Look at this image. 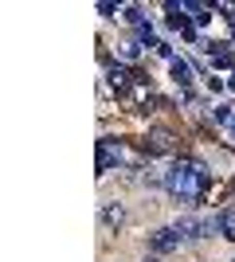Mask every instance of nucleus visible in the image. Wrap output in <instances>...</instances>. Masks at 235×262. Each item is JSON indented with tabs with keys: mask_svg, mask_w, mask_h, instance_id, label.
Instances as JSON below:
<instances>
[{
	"mask_svg": "<svg viewBox=\"0 0 235 262\" xmlns=\"http://www.w3.org/2000/svg\"><path fill=\"white\" fill-rule=\"evenodd\" d=\"M165 188L180 200H204V192H208V168L200 161H177L165 172Z\"/></svg>",
	"mask_w": 235,
	"mask_h": 262,
	"instance_id": "obj_1",
	"label": "nucleus"
},
{
	"mask_svg": "<svg viewBox=\"0 0 235 262\" xmlns=\"http://www.w3.org/2000/svg\"><path fill=\"white\" fill-rule=\"evenodd\" d=\"M173 227L180 231V239H204V235H212L216 219H196V215H180Z\"/></svg>",
	"mask_w": 235,
	"mask_h": 262,
	"instance_id": "obj_2",
	"label": "nucleus"
},
{
	"mask_svg": "<svg viewBox=\"0 0 235 262\" xmlns=\"http://www.w3.org/2000/svg\"><path fill=\"white\" fill-rule=\"evenodd\" d=\"M149 247H153L157 254L177 251V247H180V231H177V227H161V231H153V235H149Z\"/></svg>",
	"mask_w": 235,
	"mask_h": 262,
	"instance_id": "obj_3",
	"label": "nucleus"
},
{
	"mask_svg": "<svg viewBox=\"0 0 235 262\" xmlns=\"http://www.w3.org/2000/svg\"><path fill=\"white\" fill-rule=\"evenodd\" d=\"M125 153H122V145H114V141H98V172H110L114 164H122Z\"/></svg>",
	"mask_w": 235,
	"mask_h": 262,
	"instance_id": "obj_4",
	"label": "nucleus"
},
{
	"mask_svg": "<svg viewBox=\"0 0 235 262\" xmlns=\"http://www.w3.org/2000/svg\"><path fill=\"white\" fill-rule=\"evenodd\" d=\"M216 231H220L224 239L235 243V208H224L220 215H216Z\"/></svg>",
	"mask_w": 235,
	"mask_h": 262,
	"instance_id": "obj_5",
	"label": "nucleus"
},
{
	"mask_svg": "<svg viewBox=\"0 0 235 262\" xmlns=\"http://www.w3.org/2000/svg\"><path fill=\"white\" fill-rule=\"evenodd\" d=\"M216 51H212V67H220V71H227V67H231L235 71V55L227 51V43H212Z\"/></svg>",
	"mask_w": 235,
	"mask_h": 262,
	"instance_id": "obj_6",
	"label": "nucleus"
},
{
	"mask_svg": "<svg viewBox=\"0 0 235 262\" xmlns=\"http://www.w3.org/2000/svg\"><path fill=\"white\" fill-rule=\"evenodd\" d=\"M106 78H110V86H114V90H130V78H134V75H130V71H125L122 63H114Z\"/></svg>",
	"mask_w": 235,
	"mask_h": 262,
	"instance_id": "obj_7",
	"label": "nucleus"
},
{
	"mask_svg": "<svg viewBox=\"0 0 235 262\" xmlns=\"http://www.w3.org/2000/svg\"><path fill=\"white\" fill-rule=\"evenodd\" d=\"M149 153H173V137H168L165 129H153V137H149Z\"/></svg>",
	"mask_w": 235,
	"mask_h": 262,
	"instance_id": "obj_8",
	"label": "nucleus"
},
{
	"mask_svg": "<svg viewBox=\"0 0 235 262\" xmlns=\"http://www.w3.org/2000/svg\"><path fill=\"white\" fill-rule=\"evenodd\" d=\"M173 78H177L180 86H188L192 82V67L184 63V59H173Z\"/></svg>",
	"mask_w": 235,
	"mask_h": 262,
	"instance_id": "obj_9",
	"label": "nucleus"
},
{
	"mask_svg": "<svg viewBox=\"0 0 235 262\" xmlns=\"http://www.w3.org/2000/svg\"><path fill=\"white\" fill-rule=\"evenodd\" d=\"M122 219H125L122 208H114V204H106V208H102V223H106V227H118Z\"/></svg>",
	"mask_w": 235,
	"mask_h": 262,
	"instance_id": "obj_10",
	"label": "nucleus"
},
{
	"mask_svg": "<svg viewBox=\"0 0 235 262\" xmlns=\"http://www.w3.org/2000/svg\"><path fill=\"white\" fill-rule=\"evenodd\" d=\"M118 55H122L125 63H137V55H141V43H137V39H130V43L118 47Z\"/></svg>",
	"mask_w": 235,
	"mask_h": 262,
	"instance_id": "obj_11",
	"label": "nucleus"
},
{
	"mask_svg": "<svg viewBox=\"0 0 235 262\" xmlns=\"http://www.w3.org/2000/svg\"><path fill=\"white\" fill-rule=\"evenodd\" d=\"M212 118L220 121V125H231V129H235V110H231V106H216Z\"/></svg>",
	"mask_w": 235,
	"mask_h": 262,
	"instance_id": "obj_12",
	"label": "nucleus"
},
{
	"mask_svg": "<svg viewBox=\"0 0 235 262\" xmlns=\"http://www.w3.org/2000/svg\"><path fill=\"white\" fill-rule=\"evenodd\" d=\"M125 12V20L134 24V28H141V24H145V16H141V8H137V4H130V8H122Z\"/></svg>",
	"mask_w": 235,
	"mask_h": 262,
	"instance_id": "obj_13",
	"label": "nucleus"
},
{
	"mask_svg": "<svg viewBox=\"0 0 235 262\" xmlns=\"http://www.w3.org/2000/svg\"><path fill=\"white\" fill-rule=\"evenodd\" d=\"M137 43H153V28H149V24H141V28H137ZM157 47V43H153Z\"/></svg>",
	"mask_w": 235,
	"mask_h": 262,
	"instance_id": "obj_14",
	"label": "nucleus"
},
{
	"mask_svg": "<svg viewBox=\"0 0 235 262\" xmlns=\"http://www.w3.org/2000/svg\"><path fill=\"white\" fill-rule=\"evenodd\" d=\"M98 12H102V16H114V12H118V4H114V0H102Z\"/></svg>",
	"mask_w": 235,
	"mask_h": 262,
	"instance_id": "obj_15",
	"label": "nucleus"
},
{
	"mask_svg": "<svg viewBox=\"0 0 235 262\" xmlns=\"http://www.w3.org/2000/svg\"><path fill=\"white\" fill-rule=\"evenodd\" d=\"M231 90H235V78H231Z\"/></svg>",
	"mask_w": 235,
	"mask_h": 262,
	"instance_id": "obj_16",
	"label": "nucleus"
},
{
	"mask_svg": "<svg viewBox=\"0 0 235 262\" xmlns=\"http://www.w3.org/2000/svg\"><path fill=\"white\" fill-rule=\"evenodd\" d=\"M145 262H157V258H145Z\"/></svg>",
	"mask_w": 235,
	"mask_h": 262,
	"instance_id": "obj_17",
	"label": "nucleus"
}]
</instances>
